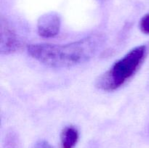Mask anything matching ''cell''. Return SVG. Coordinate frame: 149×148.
Here are the masks:
<instances>
[{
  "label": "cell",
  "instance_id": "obj_1",
  "mask_svg": "<svg viewBox=\"0 0 149 148\" xmlns=\"http://www.w3.org/2000/svg\"><path fill=\"white\" fill-rule=\"evenodd\" d=\"M101 39L98 36H91L66 44H31L28 46V52L45 65L68 68L93 57L101 43Z\"/></svg>",
  "mask_w": 149,
  "mask_h": 148
},
{
  "label": "cell",
  "instance_id": "obj_2",
  "mask_svg": "<svg viewBox=\"0 0 149 148\" xmlns=\"http://www.w3.org/2000/svg\"><path fill=\"white\" fill-rule=\"evenodd\" d=\"M146 46L133 48L123 57L116 61L97 81V86L105 91H113L122 86L135 74L144 60Z\"/></svg>",
  "mask_w": 149,
  "mask_h": 148
},
{
  "label": "cell",
  "instance_id": "obj_3",
  "mask_svg": "<svg viewBox=\"0 0 149 148\" xmlns=\"http://www.w3.org/2000/svg\"><path fill=\"white\" fill-rule=\"evenodd\" d=\"M61 23V17L57 13H46L41 16L38 20V33L44 38L54 37L59 33Z\"/></svg>",
  "mask_w": 149,
  "mask_h": 148
},
{
  "label": "cell",
  "instance_id": "obj_4",
  "mask_svg": "<svg viewBox=\"0 0 149 148\" xmlns=\"http://www.w3.org/2000/svg\"><path fill=\"white\" fill-rule=\"evenodd\" d=\"M20 46V41L14 29L4 19H1V51L9 54L17 51Z\"/></svg>",
  "mask_w": 149,
  "mask_h": 148
},
{
  "label": "cell",
  "instance_id": "obj_5",
  "mask_svg": "<svg viewBox=\"0 0 149 148\" xmlns=\"http://www.w3.org/2000/svg\"><path fill=\"white\" fill-rule=\"evenodd\" d=\"M79 140L78 130L74 126H66L61 135V147L74 148Z\"/></svg>",
  "mask_w": 149,
  "mask_h": 148
},
{
  "label": "cell",
  "instance_id": "obj_6",
  "mask_svg": "<svg viewBox=\"0 0 149 148\" xmlns=\"http://www.w3.org/2000/svg\"><path fill=\"white\" fill-rule=\"evenodd\" d=\"M140 28L143 33L149 34V13L144 15L141 20Z\"/></svg>",
  "mask_w": 149,
  "mask_h": 148
},
{
  "label": "cell",
  "instance_id": "obj_7",
  "mask_svg": "<svg viewBox=\"0 0 149 148\" xmlns=\"http://www.w3.org/2000/svg\"><path fill=\"white\" fill-rule=\"evenodd\" d=\"M32 148H54L49 142L45 140L38 141L34 144Z\"/></svg>",
  "mask_w": 149,
  "mask_h": 148
}]
</instances>
